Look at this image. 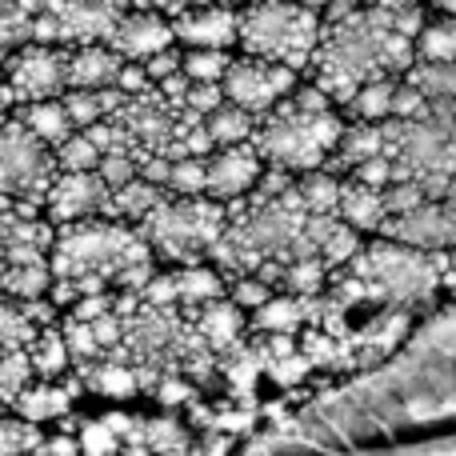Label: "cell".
<instances>
[{
	"label": "cell",
	"mask_w": 456,
	"mask_h": 456,
	"mask_svg": "<svg viewBox=\"0 0 456 456\" xmlns=\"http://www.w3.org/2000/svg\"><path fill=\"white\" fill-rule=\"evenodd\" d=\"M56 176H61L56 152L37 133H28L24 120H0V197L16 200L20 221H40Z\"/></svg>",
	"instance_id": "cell-3"
},
{
	"label": "cell",
	"mask_w": 456,
	"mask_h": 456,
	"mask_svg": "<svg viewBox=\"0 0 456 456\" xmlns=\"http://www.w3.org/2000/svg\"><path fill=\"white\" fill-rule=\"evenodd\" d=\"M224 101H228V96H224L221 85H192V88H189V101H184V109H192L197 117L208 120Z\"/></svg>",
	"instance_id": "cell-44"
},
{
	"label": "cell",
	"mask_w": 456,
	"mask_h": 456,
	"mask_svg": "<svg viewBox=\"0 0 456 456\" xmlns=\"http://www.w3.org/2000/svg\"><path fill=\"white\" fill-rule=\"evenodd\" d=\"M96 173H101V181L117 192V189H125V184L141 181V160H133L128 152H109V157L101 160V168H96Z\"/></svg>",
	"instance_id": "cell-40"
},
{
	"label": "cell",
	"mask_w": 456,
	"mask_h": 456,
	"mask_svg": "<svg viewBox=\"0 0 456 456\" xmlns=\"http://www.w3.org/2000/svg\"><path fill=\"white\" fill-rule=\"evenodd\" d=\"M176 284H181V305L189 308V313H197V308L221 300V289H224L221 273H216V268H205V265L176 273Z\"/></svg>",
	"instance_id": "cell-29"
},
{
	"label": "cell",
	"mask_w": 456,
	"mask_h": 456,
	"mask_svg": "<svg viewBox=\"0 0 456 456\" xmlns=\"http://www.w3.org/2000/svg\"><path fill=\"white\" fill-rule=\"evenodd\" d=\"M224 4H244V8H248V4H252V0H224Z\"/></svg>",
	"instance_id": "cell-60"
},
{
	"label": "cell",
	"mask_w": 456,
	"mask_h": 456,
	"mask_svg": "<svg viewBox=\"0 0 456 456\" xmlns=\"http://www.w3.org/2000/svg\"><path fill=\"white\" fill-rule=\"evenodd\" d=\"M128 61H120L109 45H85L69 48V93H96V88H117L120 69Z\"/></svg>",
	"instance_id": "cell-14"
},
{
	"label": "cell",
	"mask_w": 456,
	"mask_h": 456,
	"mask_svg": "<svg viewBox=\"0 0 456 456\" xmlns=\"http://www.w3.org/2000/svg\"><path fill=\"white\" fill-rule=\"evenodd\" d=\"M321 16L300 0H252L248 8H240V48L252 61L308 72L321 48Z\"/></svg>",
	"instance_id": "cell-2"
},
{
	"label": "cell",
	"mask_w": 456,
	"mask_h": 456,
	"mask_svg": "<svg viewBox=\"0 0 456 456\" xmlns=\"http://www.w3.org/2000/svg\"><path fill=\"white\" fill-rule=\"evenodd\" d=\"M117 88L128 96V101H133V96L152 93V77H149V69H144V64H125V69H120Z\"/></svg>",
	"instance_id": "cell-48"
},
{
	"label": "cell",
	"mask_w": 456,
	"mask_h": 456,
	"mask_svg": "<svg viewBox=\"0 0 456 456\" xmlns=\"http://www.w3.org/2000/svg\"><path fill=\"white\" fill-rule=\"evenodd\" d=\"M345 120L332 112H300L297 104L281 101L273 112L256 120V133H252V149L260 152L265 165L289 168L292 176H308L321 173L329 165V157L337 152L340 136H345Z\"/></svg>",
	"instance_id": "cell-1"
},
{
	"label": "cell",
	"mask_w": 456,
	"mask_h": 456,
	"mask_svg": "<svg viewBox=\"0 0 456 456\" xmlns=\"http://www.w3.org/2000/svg\"><path fill=\"white\" fill-rule=\"evenodd\" d=\"M101 160H104V152L96 149L85 133L69 136V141L56 149V165H61V173H96Z\"/></svg>",
	"instance_id": "cell-38"
},
{
	"label": "cell",
	"mask_w": 456,
	"mask_h": 456,
	"mask_svg": "<svg viewBox=\"0 0 456 456\" xmlns=\"http://www.w3.org/2000/svg\"><path fill=\"white\" fill-rule=\"evenodd\" d=\"M340 221H345L348 228H356V232L380 236V228H385V221H388L385 192L345 181V197H340Z\"/></svg>",
	"instance_id": "cell-17"
},
{
	"label": "cell",
	"mask_w": 456,
	"mask_h": 456,
	"mask_svg": "<svg viewBox=\"0 0 456 456\" xmlns=\"http://www.w3.org/2000/svg\"><path fill=\"white\" fill-rule=\"evenodd\" d=\"M28 361H32V372H37L40 380H64V372L72 369V353H69V340H64V332L56 329H40L37 345L28 348Z\"/></svg>",
	"instance_id": "cell-22"
},
{
	"label": "cell",
	"mask_w": 456,
	"mask_h": 456,
	"mask_svg": "<svg viewBox=\"0 0 456 456\" xmlns=\"http://www.w3.org/2000/svg\"><path fill=\"white\" fill-rule=\"evenodd\" d=\"M125 12H133L128 0H45V12L37 16V28H32V45H109Z\"/></svg>",
	"instance_id": "cell-6"
},
{
	"label": "cell",
	"mask_w": 456,
	"mask_h": 456,
	"mask_svg": "<svg viewBox=\"0 0 456 456\" xmlns=\"http://www.w3.org/2000/svg\"><path fill=\"white\" fill-rule=\"evenodd\" d=\"M136 232L168 260H184L189 268L200 265V256H208L216 240L228 232V205L213 197L181 200L168 197L152 216H144Z\"/></svg>",
	"instance_id": "cell-4"
},
{
	"label": "cell",
	"mask_w": 456,
	"mask_h": 456,
	"mask_svg": "<svg viewBox=\"0 0 456 456\" xmlns=\"http://www.w3.org/2000/svg\"><path fill=\"white\" fill-rule=\"evenodd\" d=\"M109 313H117V297H112V292H104V297H88V300H80V305L69 313V321L96 324L101 316H109Z\"/></svg>",
	"instance_id": "cell-47"
},
{
	"label": "cell",
	"mask_w": 456,
	"mask_h": 456,
	"mask_svg": "<svg viewBox=\"0 0 456 456\" xmlns=\"http://www.w3.org/2000/svg\"><path fill=\"white\" fill-rule=\"evenodd\" d=\"M144 69H149L152 85H165L168 77H181L184 72V53L173 45V48H165V53H157L152 61H144Z\"/></svg>",
	"instance_id": "cell-46"
},
{
	"label": "cell",
	"mask_w": 456,
	"mask_h": 456,
	"mask_svg": "<svg viewBox=\"0 0 456 456\" xmlns=\"http://www.w3.org/2000/svg\"><path fill=\"white\" fill-rule=\"evenodd\" d=\"M369 8H377V12H409V8H417L420 0H364Z\"/></svg>",
	"instance_id": "cell-56"
},
{
	"label": "cell",
	"mask_w": 456,
	"mask_h": 456,
	"mask_svg": "<svg viewBox=\"0 0 456 456\" xmlns=\"http://www.w3.org/2000/svg\"><path fill=\"white\" fill-rule=\"evenodd\" d=\"M380 236L417 252H456V213L428 200V205L412 208V213L385 221Z\"/></svg>",
	"instance_id": "cell-10"
},
{
	"label": "cell",
	"mask_w": 456,
	"mask_h": 456,
	"mask_svg": "<svg viewBox=\"0 0 456 456\" xmlns=\"http://www.w3.org/2000/svg\"><path fill=\"white\" fill-rule=\"evenodd\" d=\"M32 377H37V372H32L28 353H4L0 356V409L12 412L16 401L32 388Z\"/></svg>",
	"instance_id": "cell-31"
},
{
	"label": "cell",
	"mask_w": 456,
	"mask_h": 456,
	"mask_svg": "<svg viewBox=\"0 0 456 456\" xmlns=\"http://www.w3.org/2000/svg\"><path fill=\"white\" fill-rule=\"evenodd\" d=\"M417 61L456 64V16H428L425 32L417 37Z\"/></svg>",
	"instance_id": "cell-26"
},
{
	"label": "cell",
	"mask_w": 456,
	"mask_h": 456,
	"mask_svg": "<svg viewBox=\"0 0 456 456\" xmlns=\"http://www.w3.org/2000/svg\"><path fill=\"white\" fill-rule=\"evenodd\" d=\"M157 281V268H152V260H144V265H128L120 268L117 276H112V284H117L120 292H136V297H144V289Z\"/></svg>",
	"instance_id": "cell-45"
},
{
	"label": "cell",
	"mask_w": 456,
	"mask_h": 456,
	"mask_svg": "<svg viewBox=\"0 0 456 456\" xmlns=\"http://www.w3.org/2000/svg\"><path fill=\"white\" fill-rule=\"evenodd\" d=\"M396 88H401V77L369 80V85L353 96V104H348L345 112L353 117V125H385V120H393Z\"/></svg>",
	"instance_id": "cell-20"
},
{
	"label": "cell",
	"mask_w": 456,
	"mask_h": 456,
	"mask_svg": "<svg viewBox=\"0 0 456 456\" xmlns=\"http://www.w3.org/2000/svg\"><path fill=\"white\" fill-rule=\"evenodd\" d=\"M265 176V160L260 152L248 144H236V149H221L208 157V197L232 205V200L252 197V189Z\"/></svg>",
	"instance_id": "cell-12"
},
{
	"label": "cell",
	"mask_w": 456,
	"mask_h": 456,
	"mask_svg": "<svg viewBox=\"0 0 456 456\" xmlns=\"http://www.w3.org/2000/svg\"><path fill=\"white\" fill-rule=\"evenodd\" d=\"M409 80L428 104L436 101H456V64H433V61H417L409 69Z\"/></svg>",
	"instance_id": "cell-27"
},
{
	"label": "cell",
	"mask_w": 456,
	"mask_h": 456,
	"mask_svg": "<svg viewBox=\"0 0 456 456\" xmlns=\"http://www.w3.org/2000/svg\"><path fill=\"white\" fill-rule=\"evenodd\" d=\"M141 181H149V184H157V189L168 192V181H173V160L168 157H149L141 165Z\"/></svg>",
	"instance_id": "cell-53"
},
{
	"label": "cell",
	"mask_w": 456,
	"mask_h": 456,
	"mask_svg": "<svg viewBox=\"0 0 456 456\" xmlns=\"http://www.w3.org/2000/svg\"><path fill=\"white\" fill-rule=\"evenodd\" d=\"M308 372H313V364L305 361V356H289V361H281V364H273V369H268V377L276 380V385H284V388H292V385H300V380L308 377Z\"/></svg>",
	"instance_id": "cell-49"
},
{
	"label": "cell",
	"mask_w": 456,
	"mask_h": 456,
	"mask_svg": "<svg viewBox=\"0 0 456 456\" xmlns=\"http://www.w3.org/2000/svg\"><path fill=\"white\" fill-rule=\"evenodd\" d=\"M192 396H197V388H192V380H184V377H165L160 380V388H157V401L160 404H192Z\"/></svg>",
	"instance_id": "cell-50"
},
{
	"label": "cell",
	"mask_w": 456,
	"mask_h": 456,
	"mask_svg": "<svg viewBox=\"0 0 456 456\" xmlns=\"http://www.w3.org/2000/svg\"><path fill=\"white\" fill-rule=\"evenodd\" d=\"M292 104H297L300 112H332V101L316 85H300L297 93H292Z\"/></svg>",
	"instance_id": "cell-52"
},
{
	"label": "cell",
	"mask_w": 456,
	"mask_h": 456,
	"mask_svg": "<svg viewBox=\"0 0 456 456\" xmlns=\"http://www.w3.org/2000/svg\"><path fill=\"white\" fill-rule=\"evenodd\" d=\"M189 321L197 324V332L205 337V345L213 348L216 356H228L236 345H244V313L224 297L197 308V313H189Z\"/></svg>",
	"instance_id": "cell-15"
},
{
	"label": "cell",
	"mask_w": 456,
	"mask_h": 456,
	"mask_svg": "<svg viewBox=\"0 0 456 456\" xmlns=\"http://www.w3.org/2000/svg\"><path fill=\"white\" fill-rule=\"evenodd\" d=\"M260 372H265V364H260L252 340H244V345H236L228 356H221V377L228 380V388H232L236 396H252Z\"/></svg>",
	"instance_id": "cell-28"
},
{
	"label": "cell",
	"mask_w": 456,
	"mask_h": 456,
	"mask_svg": "<svg viewBox=\"0 0 456 456\" xmlns=\"http://www.w3.org/2000/svg\"><path fill=\"white\" fill-rule=\"evenodd\" d=\"M168 197H181V200H197L208 197V160H176L173 165V181H168Z\"/></svg>",
	"instance_id": "cell-37"
},
{
	"label": "cell",
	"mask_w": 456,
	"mask_h": 456,
	"mask_svg": "<svg viewBox=\"0 0 456 456\" xmlns=\"http://www.w3.org/2000/svg\"><path fill=\"white\" fill-rule=\"evenodd\" d=\"M61 332H64V340H69V353H72V364H96V361H104V348H101V340H96V332H93V324H80V321H64L61 324Z\"/></svg>",
	"instance_id": "cell-39"
},
{
	"label": "cell",
	"mask_w": 456,
	"mask_h": 456,
	"mask_svg": "<svg viewBox=\"0 0 456 456\" xmlns=\"http://www.w3.org/2000/svg\"><path fill=\"white\" fill-rule=\"evenodd\" d=\"M224 96L228 104L252 112V117H265L273 112L281 101H289L300 88V72L284 69V64H268V61H252V56H236L232 69L224 77Z\"/></svg>",
	"instance_id": "cell-8"
},
{
	"label": "cell",
	"mask_w": 456,
	"mask_h": 456,
	"mask_svg": "<svg viewBox=\"0 0 456 456\" xmlns=\"http://www.w3.org/2000/svg\"><path fill=\"white\" fill-rule=\"evenodd\" d=\"M449 213H456V176H452V184H449V192H444V200H441Z\"/></svg>",
	"instance_id": "cell-59"
},
{
	"label": "cell",
	"mask_w": 456,
	"mask_h": 456,
	"mask_svg": "<svg viewBox=\"0 0 456 456\" xmlns=\"http://www.w3.org/2000/svg\"><path fill=\"white\" fill-rule=\"evenodd\" d=\"M53 284L56 281H53V273H48V265H20V268L8 265V273L0 276V297L16 300V305H28V300H48Z\"/></svg>",
	"instance_id": "cell-23"
},
{
	"label": "cell",
	"mask_w": 456,
	"mask_h": 456,
	"mask_svg": "<svg viewBox=\"0 0 456 456\" xmlns=\"http://www.w3.org/2000/svg\"><path fill=\"white\" fill-rule=\"evenodd\" d=\"M308 329V308L305 297H289V292H276L265 308L252 313V332H281V337H297Z\"/></svg>",
	"instance_id": "cell-19"
},
{
	"label": "cell",
	"mask_w": 456,
	"mask_h": 456,
	"mask_svg": "<svg viewBox=\"0 0 456 456\" xmlns=\"http://www.w3.org/2000/svg\"><path fill=\"white\" fill-rule=\"evenodd\" d=\"M252 276H256L260 284H268V289H276V284H284V265H281V260H265V265H260Z\"/></svg>",
	"instance_id": "cell-55"
},
{
	"label": "cell",
	"mask_w": 456,
	"mask_h": 456,
	"mask_svg": "<svg viewBox=\"0 0 456 456\" xmlns=\"http://www.w3.org/2000/svg\"><path fill=\"white\" fill-rule=\"evenodd\" d=\"M56 252L77 260L80 276L101 273L109 281L120 268L152 260V244L136 228H125L120 221H101V216L96 221H80V224H61L56 228Z\"/></svg>",
	"instance_id": "cell-5"
},
{
	"label": "cell",
	"mask_w": 456,
	"mask_h": 456,
	"mask_svg": "<svg viewBox=\"0 0 456 456\" xmlns=\"http://www.w3.org/2000/svg\"><path fill=\"white\" fill-rule=\"evenodd\" d=\"M165 200H168L165 189H157V184H149V181H133V184H125V189L112 192L109 221H120V216H128V221H144V216H152Z\"/></svg>",
	"instance_id": "cell-24"
},
{
	"label": "cell",
	"mask_w": 456,
	"mask_h": 456,
	"mask_svg": "<svg viewBox=\"0 0 456 456\" xmlns=\"http://www.w3.org/2000/svg\"><path fill=\"white\" fill-rule=\"evenodd\" d=\"M173 45H176L173 20L152 12V8H133V12H125V20H120L117 32L109 37V48L128 64H144Z\"/></svg>",
	"instance_id": "cell-11"
},
{
	"label": "cell",
	"mask_w": 456,
	"mask_h": 456,
	"mask_svg": "<svg viewBox=\"0 0 456 456\" xmlns=\"http://www.w3.org/2000/svg\"><path fill=\"white\" fill-rule=\"evenodd\" d=\"M205 128H208V136L216 141V149H236V144H248L252 141V133H256V117L224 101L221 109L205 120Z\"/></svg>",
	"instance_id": "cell-25"
},
{
	"label": "cell",
	"mask_w": 456,
	"mask_h": 456,
	"mask_svg": "<svg viewBox=\"0 0 456 456\" xmlns=\"http://www.w3.org/2000/svg\"><path fill=\"white\" fill-rule=\"evenodd\" d=\"M0 356H4V348H0Z\"/></svg>",
	"instance_id": "cell-61"
},
{
	"label": "cell",
	"mask_w": 456,
	"mask_h": 456,
	"mask_svg": "<svg viewBox=\"0 0 456 456\" xmlns=\"http://www.w3.org/2000/svg\"><path fill=\"white\" fill-rule=\"evenodd\" d=\"M205 4H216V0H133V8H152V12L168 16V20H176L189 8H205Z\"/></svg>",
	"instance_id": "cell-51"
},
{
	"label": "cell",
	"mask_w": 456,
	"mask_h": 456,
	"mask_svg": "<svg viewBox=\"0 0 456 456\" xmlns=\"http://www.w3.org/2000/svg\"><path fill=\"white\" fill-rule=\"evenodd\" d=\"M16 120H24V128H28V133H37L53 152L61 149L69 136H77V125H72V117H69L64 96H56V101L20 104V109H16Z\"/></svg>",
	"instance_id": "cell-16"
},
{
	"label": "cell",
	"mask_w": 456,
	"mask_h": 456,
	"mask_svg": "<svg viewBox=\"0 0 456 456\" xmlns=\"http://www.w3.org/2000/svg\"><path fill=\"white\" fill-rule=\"evenodd\" d=\"M72 409V393L64 388V380H37L28 393L16 401V417L28 420V425H45V420H56Z\"/></svg>",
	"instance_id": "cell-18"
},
{
	"label": "cell",
	"mask_w": 456,
	"mask_h": 456,
	"mask_svg": "<svg viewBox=\"0 0 456 456\" xmlns=\"http://www.w3.org/2000/svg\"><path fill=\"white\" fill-rule=\"evenodd\" d=\"M48 436L40 425H28L20 417H0V456H28L45 444Z\"/></svg>",
	"instance_id": "cell-35"
},
{
	"label": "cell",
	"mask_w": 456,
	"mask_h": 456,
	"mask_svg": "<svg viewBox=\"0 0 456 456\" xmlns=\"http://www.w3.org/2000/svg\"><path fill=\"white\" fill-rule=\"evenodd\" d=\"M12 109H16V96H12V88H8V80H4V69H0V120H4Z\"/></svg>",
	"instance_id": "cell-57"
},
{
	"label": "cell",
	"mask_w": 456,
	"mask_h": 456,
	"mask_svg": "<svg viewBox=\"0 0 456 456\" xmlns=\"http://www.w3.org/2000/svg\"><path fill=\"white\" fill-rule=\"evenodd\" d=\"M109 208H112V189L101 181V173H61L53 192H48L45 216L61 228V224L109 216Z\"/></svg>",
	"instance_id": "cell-9"
},
{
	"label": "cell",
	"mask_w": 456,
	"mask_h": 456,
	"mask_svg": "<svg viewBox=\"0 0 456 456\" xmlns=\"http://www.w3.org/2000/svg\"><path fill=\"white\" fill-rule=\"evenodd\" d=\"M232 61H236V56H228V53H208V48H197V53H184V77H189L192 85H224Z\"/></svg>",
	"instance_id": "cell-36"
},
{
	"label": "cell",
	"mask_w": 456,
	"mask_h": 456,
	"mask_svg": "<svg viewBox=\"0 0 456 456\" xmlns=\"http://www.w3.org/2000/svg\"><path fill=\"white\" fill-rule=\"evenodd\" d=\"M348 340H337L321 329H305L300 332V356H305L313 369H340L348 361Z\"/></svg>",
	"instance_id": "cell-33"
},
{
	"label": "cell",
	"mask_w": 456,
	"mask_h": 456,
	"mask_svg": "<svg viewBox=\"0 0 456 456\" xmlns=\"http://www.w3.org/2000/svg\"><path fill=\"white\" fill-rule=\"evenodd\" d=\"M329 276H332V268L321 256L292 260V265H284V289H289V297H324Z\"/></svg>",
	"instance_id": "cell-34"
},
{
	"label": "cell",
	"mask_w": 456,
	"mask_h": 456,
	"mask_svg": "<svg viewBox=\"0 0 456 456\" xmlns=\"http://www.w3.org/2000/svg\"><path fill=\"white\" fill-rule=\"evenodd\" d=\"M28 456H85V452H80V441H72V436H48V441Z\"/></svg>",
	"instance_id": "cell-54"
},
{
	"label": "cell",
	"mask_w": 456,
	"mask_h": 456,
	"mask_svg": "<svg viewBox=\"0 0 456 456\" xmlns=\"http://www.w3.org/2000/svg\"><path fill=\"white\" fill-rule=\"evenodd\" d=\"M117 449H120V436L109 425H88L80 433V452L85 456H112Z\"/></svg>",
	"instance_id": "cell-43"
},
{
	"label": "cell",
	"mask_w": 456,
	"mask_h": 456,
	"mask_svg": "<svg viewBox=\"0 0 456 456\" xmlns=\"http://www.w3.org/2000/svg\"><path fill=\"white\" fill-rule=\"evenodd\" d=\"M4 80L20 104H37V101H56L69 93V48H53V45H24L8 56L4 64Z\"/></svg>",
	"instance_id": "cell-7"
},
{
	"label": "cell",
	"mask_w": 456,
	"mask_h": 456,
	"mask_svg": "<svg viewBox=\"0 0 456 456\" xmlns=\"http://www.w3.org/2000/svg\"><path fill=\"white\" fill-rule=\"evenodd\" d=\"M0 417H4V409H0Z\"/></svg>",
	"instance_id": "cell-62"
},
{
	"label": "cell",
	"mask_w": 456,
	"mask_h": 456,
	"mask_svg": "<svg viewBox=\"0 0 456 456\" xmlns=\"http://www.w3.org/2000/svg\"><path fill=\"white\" fill-rule=\"evenodd\" d=\"M173 32L181 45L208 48V53H228L232 45H240V12L232 4H205L189 8L173 20Z\"/></svg>",
	"instance_id": "cell-13"
},
{
	"label": "cell",
	"mask_w": 456,
	"mask_h": 456,
	"mask_svg": "<svg viewBox=\"0 0 456 456\" xmlns=\"http://www.w3.org/2000/svg\"><path fill=\"white\" fill-rule=\"evenodd\" d=\"M297 192L305 200L308 213H337L340 216V197H345V181H337L332 173H308L297 181Z\"/></svg>",
	"instance_id": "cell-30"
},
{
	"label": "cell",
	"mask_w": 456,
	"mask_h": 456,
	"mask_svg": "<svg viewBox=\"0 0 456 456\" xmlns=\"http://www.w3.org/2000/svg\"><path fill=\"white\" fill-rule=\"evenodd\" d=\"M428 8L436 16H456V0H428Z\"/></svg>",
	"instance_id": "cell-58"
},
{
	"label": "cell",
	"mask_w": 456,
	"mask_h": 456,
	"mask_svg": "<svg viewBox=\"0 0 456 456\" xmlns=\"http://www.w3.org/2000/svg\"><path fill=\"white\" fill-rule=\"evenodd\" d=\"M37 337H40V329L20 313V305L0 297V348L4 353H28L37 345Z\"/></svg>",
	"instance_id": "cell-32"
},
{
	"label": "cell",
	"mask_w": 456,
	"mask_h": 456,
	"mask_svg": "<svg viewBox=\"0 0 456 456\" xmlns=\"http://www.w3.org/2000/svg\"><path fill=\"white\" fill-rule=\"evenodd\" d=\"M77 377L85 380V388H93V393H101V396H112V401H128V396L141 393L133 364H120V361L80 364Z\"/></svg>",
	"instance_id": "cell-21"
},
{
	"label": "cell",
	"mask_w": 456,
	"mask_h": 456,
	"mask_svg": "<svg viewBox=\"0 0 456 456\" xmlns=\"http://www.w3.org/2000/svg\"><path fill=\"white\" fill-rule=\"evenodd\" d=\"M228 292H232V305L236 308H248V313H256V308H265L268 300L276 297L273 289H268V284H260L256 276H232V284H228Z\"/></svg>",
	"instance_id": "cell-41"
},
{
	"label": "cell",
	"mask_w": 456,
	"mask_h": 456,
	"mask_svg": "<svg viewBox=\"0 0 456 456\" xmlns=\"http://www.w3.org/2000/svg\"><path fill=\"white\" fill-rule=\"evenodd\" d=\"M348 181H353V184H364V189L385 192V189H393V184H396V165H393V157L364 160V165L356 168V173L348 176Z\"/></svg>",
	"instance_id": "cell-42"
}]
</instances>
